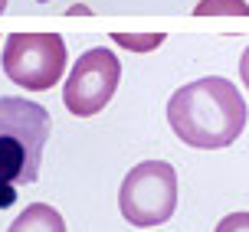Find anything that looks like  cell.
Listing matches in <instances>:
<instances>
[{
    "label": "cell",
    "mask_w": 249,
    "mask_h": 232,
    "mask_svg": "<svg viewBox=\"0 0 249 232\" xmlns=\"http://www.w3.org/2000/svg\"><path fill=\"white\" fill-rule=\"evenodd\" d=\"M246 101L223 75H207L187 82L167 101V121L187 147L220 150L236 144L246 128Z\"/></svg>",
    "instance_id": "cell-1"
},
{
    "label": "cell",
    "mask_w": 249,
    "mask_h": 232,
    "mask_svg": "<svg viewBox=\"0 0 249 232\" xmlns=\"http://www.w3.org/2000/svg\"><path fill=\"white\" fill-rule=\"evenodd\" d=\"M194 13H197V17H223V13L249 17V3L246 0H200Z\"/></svg>",
    "instance_id": "cell-8"
},
{
    "label": "cell",
    "mask_w": 249,
    "mask_h": 232,
    "mask_svg": "<svg viewBox=\"0 0 249 232\" xmlns=\"http://www.w3.org/2000/svg\"><path fill=\"white\" fill-rule=\"evenodd\" d=\"M66 43L59 33H10L3 36V75L26 92H46L66 72Z\"/></svg>",
    "instance_id": "cell-4"
},
{
    "label": "cell",
    "mask_w": 249,
    "mask_h": 232,
    "mask_svg": "<svg viewBox=\"0 0 249 232\" xmlns=\"http://www.w3.org/2000/svg\"><path fill=\"white\" fill-rule=\"evenodd\" d=\"M50 141V111L30 98H0V180L33 183Z\"/></svg>",
    "instance_id": "cell-2"
},
{
    "label": "cell",
    "mask_w": 249,
    "mask_h": 232,
    "mask_svg": "<svg viewBox=\"0 0 249 232\" xmlns=\"http://www.w3.org/2000/svg\"><path fill=\"white\" fill-rule=\"evenodd\" d=\"M239 79H243V85H246V92H249V46H246V52L239 56Z\"/></svg>",
    "instance_id": "cell-11"
},
{
    "label": "cell",
    "mask_w": 249,
    "mask_h": 232,
    "mask_svg": "<svg viewBox=\"0 0 249 232\" xmlns=\"http://www.w3.org/2000/svg\"><path fill=\"white\" fill-rule=\"evenodd\" d=\"M17 203V190H13V183H3L0 180V209H7Z\"/></svg>",
    "instance_id": "cell-10"
},
{
    "label": "cell",
    "mask_w": 249,
    "mask_h": 232,
    "mask_svg": "<svg viewBox=\"0 0 249 232\" xmlns=\"http://www.w3.org/2000/svg\"><path fill=\"white\" fill-rule=\"evenodd\" d=\"M0 39H3V36H0Z\"/></svg>",
    "instance_id": "cell-15"
},
{
    "label": "cell",
    "mask_w": 249,
    "mask_h": 232,
    "mask_svg": "<svg viewBox=\"0 0 249 232\" xmlns=\"http://www.w3.org/2000/svg\"><path fill=\"white\" fill-rule=\"evenodd\" d=\"M118 209L124 222L141 229L167 222L177 209V170L167 160H141L124 173L118 190Z\"/></svg>",
    "instance_id": "cell-3"
},
{
    "label": "cell",
    "mask_w": 249,
    "mask_h": 232,
    "mask_svg": "<svg viewBox=\"0 0 249 232\" xmlns=\"http://www.w3.org/2000/svg\"><path fill=\"white\" fill-rule=\"evenodd\" d=\"M213 232H249V213H230V216H223Z\"/></svg>",
    "instance_id": "cell-9"
},
{
    "label": "cell",
    "mask_w": 249,
    "mask_h": 232,
    "mask_svg": "<svg viewBox=\"0 0 249 232\" xmlns=\"http://www.w3.org/2000/svg\"><path fill=\"white\" fill-rule=\"evenodd\" d=\"M7 232H66V222H62V216L53 206L33 203V206H26L23 213L10 222Z\"/></svg>",
    "instance_id": "cell-6"
},
{
    "label": "cell",
    "mask_w": 249,
    "mask_h": 232,
    "mask_svg": "<svg viewBox=\"0 0 249 232\" xmlns=\"http://www.w3.org/2000/svg\"><path fill=\"white\" fill-rule=\"evenodd\" d=\"M39 3H50V0H39Z\"/></svg>",
    "instance_id": "cell-14"
},
{
    "label": "cell",
    "mask_w": 249,
    "mask_h": 232,
    "mask_svg": "<svg viewBox=\"0 0 249 232\" xmlns=\"http://www.w3.org/2000/svg\"><path fill=\"white\" fill-rule=\"evenodd\" d=\"M112 39L122 49H131V52H151L164 43V33H112Z\"/></svg>",
    "instance_id": "cell-7"
},
{
    "label": "cell",
    "mask_w": 249,
    "mask_h": 232,
    "mask_svg": "<svg viewBox=\"0 0 249 232\" xmlns=\"http://www.w3.org/2000/svg\"><path fill=\"white\" fill-rule=\"evenodd\" d=\"M3 10H7V0H0V13H3Z\"/></svg>",
    "instance_id": "cell-13"
},
{
    "label": "cell",
    "mask_w": 249,
    "mask_h": 232,
    "mask_svg": "<svg viewBox=\"0 0 249 232\" xmlns=\"http://www.w3.org/2000/svg\"><path fill=\"white\" fill-rule=\"evenodd\" d=\"M118 82H122V62L115 59L112 49H86L62 85V101L75 118H92L112 101Z\"/></svg>",
    "instance_id": "cell-5"
},
{
    "label": "cell",
    "mask_w": 249,
    "mask_h": 232,
    "mask_svg": "<svg viewBox=\"0 0 249 232\" xmlns=\"http://www.w3.org/2000/svg\"><path fill=\"white\" fill-rule=\"evenodd\" d=\"M69 13H72V17H79V13H89V7H82V3H75V7H69Z\"/></svg>",
    "instance_id": "cell-12"
}]
</instances>
